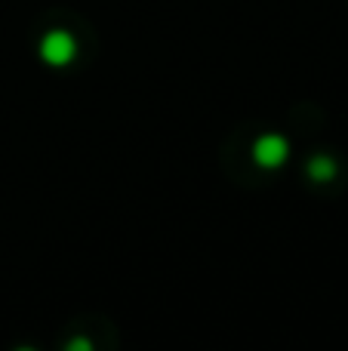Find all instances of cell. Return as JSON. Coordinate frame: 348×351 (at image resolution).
Instances as JSON below:
<instances>
[{
  "mask_svg": "<svg viewBox=\"0 0 348 351\" xmlns=\"http://www.w3.org/2000/svg\"><path fill=\"white\" fill-rule=\"evenodd\" d=\"M74 53H77V43H74V37L68 34V31H47V34H43L40 59L47 62V65H53V68L68 65V62L74 59Z\"/></svg>",
  "mask_w": 348,
  "mask_h": 351,
  "instance_id": "cell-1",
  "label": "cell"
},
{
  "mask_svg": "<svg viewBox=\"0 0 348 351\" xmlns=\"http://www.w3.org/2000/svg\"><path fill=\"white\" fill-rule=\"evenodd\" d=\"M287 158H290V145H287V139H284V136H277V133L259 136L256 145H253V160H256L259 167L275 170V167H281Z\"/></svg>",
  "mask_w": 348,
  "mask_h": 351,
  "instance_id": "cell-2",
  "label": "cell"
},
{
  "mask_svg": "<svg viewBox=\"0 0 348 351\" xmlns=\"http://www.w3.org/2000/svg\"><path fill=\"white\" fill-rule=\"evenodd\" d=\"M308 176H312L314 182H330L333 176H336V160H333L330 154H314V158L308 160Z\"/></svg>",
  "mask_w": 348,
  "mask_h": 351,
  "instance_id": "cell-3",
  "label": "cell"
},
{
  "mask_svg": "<svg viewBox=\"0 0 348 351\" xmlns=\"http://www.w3.org/2000/svg\"><path fill=\"white\" fill-rule=\"evenodd\" d=\"M68 348H74V351H77V348H90V342H84V339H74Z\"/></svg>",
  "mask_w": 348,
  "mask_h": 351,
  "instance_id": "cell-4",
  "label": "cell"
}]
</instances>
